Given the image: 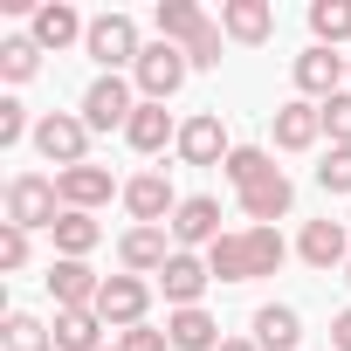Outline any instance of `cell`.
Masks as SVG:
<instances>
[{"mask_svg": "<svg viewBox=\"0 0 351 351\" xmlns=\"http://www.w3.org/2000/svg\"><path fill=\"white\" fill-rule=\"evenodd\" d=\"M145 310H152V282H145V276H104V289H97L104 330H138Z\"/></svg>", "mask_w": 351, "mask_h": 351, "instance_id": "obj_6", "label": "cell"}, {"mask_svg": "<svg viewBox=\"0 0 351 351\" xmlns=\"http://www.w3.org/2000/svg\"><path fill=\"white\" fill-rule=\"evenodd\" d=\"M221 351H262V344H255V337H228Z\"/></svg>", "mask_w": 351, "mask_h": 351, "instance_id": "obj_38", "label": "cell"}, {"mask_svg": "<svg viewBox=\"0 0 351 351\" xmlns=\"http://www.w3.org/2000/svg\"><path fill=\"white\" fill-rule=\"evenodd\" d=\"M186 76H193L186 49H172V42H145V56H138V69H131V90H138L145 104H165Z\"/></svg>", "mask_w": 351, "mask_h": 351, "instance_id": "obj_3", "label": "cell"}, {"mask_svg": "<svg viewBox=\"0 0 351 351\" xmlns=\"http://www.w3.org/2000/svg\"><path fill=\"white\" fill-rule=\"evenodd\" d=\"M289 207H296V186H289V172H282V165L269 172L262 186H248V193H241V214H248V228H276Z\"/></svg>", "mask_w": 351, "mask_h": 351, "instance_id": "obj_18", "label": "cell"}, {"mask_svg": "<svg viewBox=\"0 0 351 351\" xmlns=\"http://www.w3.org/2000/svg\"><path fill=\"white\" fill-rule=\"evenodd\" d=\"M35 152H42L56 172L90 165V124H83V117H69V110H49V117H35Z\"/></svg>", "mask_w": 351, "mask_h": 351, "instance_id": "obj_5", "label": "cell"}, {"mask_svg": "<svg viewBox=\"0 0 351 351\" xmlns=\"http://www.w3.org/2000/svg\"><path fill=\"white\" fill-rule=\"evenodd\" d=\"M83 49H90V62H104V76L138 69V56H145V42H138V21H131V14H97V21H90V35H83Z\"/></svg>", "mask_w": 351, "mask_h": 351, "instance_id": "obj_2", "label": "cell"}, {"mask_svg": "<svg viewBox=\"0 0 351 351\" xmlns=\"http://www.w3.org/2000/svg\"><path fill=\"white\" fill-rule=\"evenodd\" d=\"M282 255L289 248H282L276 228H234L207 248V269H214V282H255V276H276Z\"/></svg>", "mask_w": 351, "mask_h": 351, "instance_id": "obj_1", "label": "cell"}, {"mask_svg": "<svg viewBox=\"0 0 351 351\" xmlns=\"http://www.w3.org/2000/svg\"><path fill=\"white\" fill-rule=\"evenodd\" d=\"M207 282H214V269H207V255H172L165 269H158V289H165V303L172 310H200V296H207Z\"/></svg>", "mask_w": 351, "mask_h": 351, "instance_id": "obj_12", "label": "cell"}, {"mask_svg": "<svg viewBox=\"0 0 351 351\" xmlns=\"http://www.w3.org/2000/svg\"><path fill=\"white\" fill-rule=\"evenodd\" d=\"M49 234H56V255H62V262H83V255H90V248L104 241V228H97L90 214H62V221H56Z\"/></svg>", "mask_w": 351, "mask_h": 351, "instance_id": "obj_27", "label": "cell"}, {"mask_svg": "<svg viewBox=\"0 0 351 351\" xmlns=\"http://www.w3.org/2000/svg\"><path fill=\"white\" fill-rule=\"evenodd\" d=\"M117 351H172V337L152 330V324H138V330H117Z\"/></svg>", "mask_w": 351, "mask_h": 351, "instance_id": "obj_36", "label": "cell"}, {"mask_svg": "<svg viewBox=\"0 0 351 351\" xmlns=\"http://www.w3.org/2000/svg\"><path fill=\"white\" fill-rule=\"evenodd\" d=\"M138 104H145V97H138L124 76H97V83L83 90V124H90V131H124Z\"/></svg>", "mask_w": 351, "mask_h": 351, "instance_id": "obj_8", "label": "cell"}, {"mask_svg": "<svg viewBox=\"0 0 351 351\" xmlns=\"http://www.w3.org/2000/svg\"><path fill=\"white\" fill-rule=\"evenodd\" d=\"M221 35L241 42V49H255V42L276 35V8H269V0H228V8H221Z\"/></svg>", "mask_w": 351, "mask_h": 351, "instance_id": "obj_20", "label": "cell"}, {"mask_svg": "<svg viewBox=\"0 0 351 351\" xmlns=\"http://www.w3.org/2000/svg\"><path fill=\"white\" fill-rule=\"evenodd\" d=\"M104 351H117V344H104Z\"/></svg>", "mask_w": 351, "mask_h": 351, "instance_id": "obj_39", "label": "cell"}, {"mask_svg": "<svg viewBox=\"0 0 351 351\" xmlns=\"http://www.w3.org/2000/svg\"><path fill=\"white\" fill-rule=\"evenodd\" d=\"M56 193H62V214H97L110 193H124L104 165H69V172H56Z\"/></svg>", "mask_w": 351, "mask_h": 351, "instance_id": "obj_11", "label": "cell"}, {"mask_svg": "<svg viewBox=\"0 0 351 351\" xmlns=\"http://www.w3.org/2000/svg\"><path fill=\"white\" fill-rule=\"evenodd\" d=\"M289 76H296V90H303L310 104H330V97L351 83V56H337V49H317V42H310V49L296 56V69H289Z\"/></svg>", "mask_w": 351, "mask_h": 351, "instance_id": "obj_7", "label": "cell"}, {"mask_svg": "<svg viewBox=\"0 0 351 351\" xmlns=\"http://www.w3.org/2000/svg\"><path fill=\"white\" fill-rule=\"evenodd\" d=\"M97 289H104V276H90V262H62L56 255V269H49L56 310H97Z\"/></svg>", "mask_w": 351, "mask_h": 351, "instance_id": "obj_19", "label": "cell"}, {"mask_svg": "<svg viewBox=\"0 0 351 351\" xmlns=\"http://www.w3.org/2000/svg\"><path fill=\"white\" fill-rule=\"evenodd\" d=\"M21 138H35V124H28V110H21L14 97H0V152H8V145H21Z\"/></svg>", "mask_w": 351, "mask_h": 351, "instance_id": "obj_34", "label": "cell"}, {"mask_svg": "<svg viewBox=\"0 0 351 351\" xmlns=\"http://www.w3.org/2000/svg\"><path fill=\"white\" fill-rule=\"evenodd\" d=\"M221 172H228V180H234V186H241V193H248V186H262V180H269V172H276V158H269V152H262V145H234V152H228V165H221Z\"/></svg>", "mask_w": 351, "mask_h": 351, "instance_id": "obj_28", "label": "cell"}, {"mask_svg": "<svg viewBox=\"0 0 351 351\" xmlns=\"http://www.w3.org/2000/svg\"><path fill=\"white\" fill-rule=\"evenodd\" d=\"M317 186H324V193H351V145H330V152H324Z\"/></svg>", "mask_w": 351, "mask_h": 351, "instance_id": "obj_31", "label": "cell"}, {"mask_svg": "<svg viewBox=\"0 0 351 351\" xmlns=\"http://www.w3.org/2000/svg\"><path fill=\"white\" fill-rule=\"evenodd\" d=\"M172 255V234L165 228H124V241H117V262H124V276H158Z\"/></svg>", "mask_w": 351, "mask_h": 351, "instance_id": "obj_15", "label": "cell"}, {"mask_svg": "<svg viewBox=\"0 0 351 351\" xmlns=\"http://www.w3.org/2000/svg\"><path fill=\"white\" fill-rule=\"evenodd\" d=\"M207 28V14L193 8V0H158V42H172V49H186L193 35Z\"/></svg>", "mask_w": 351, "mask_h": 351, "instance_id": "obj_26", "label": "cell"}, {"mask_svg": "<svg viewBox=\"0 0 351 351\" xmlns=\"http://www.w3.org/2000/svg\"><path fill=\"white\" fill-rule=\"evenodd\" d=\"M124 138H131V152H165V145H180V124H172V110L165 104H138L131 110V124H124Z\"/></svg>", "mask_w": 351, "mask_h": 351, "instance_id": "obj_21", "label": "cell"}, {"mask_svg": "<svg viewBox=\"0 0 351 351\" xmlns=\"http://www.w3.org/2000/svg\"><path fill=\"white\" fill-rule=\"evenodd\" d=\"M0 269H28V228H14V221H0Z\"/></svg>", "mask_w": 351, "mask_h": 351, "instance_id": "obj_35", "label": "cell"}, {"mask_svg": "<svg viewBox=\"0 0 351 351\" xmlns=\"http://www.w3.org/2000/svg\"><path fill=\"white\" fill-rule=\"evenodd\" d=\"M228 124H221V110H200V117H186L180 124V158L186 165H228Z\"/></svg>", "mask_w": 351, "mask_h": 351, "instance_id": "obj_13", "label": "cell"}, {"mask_svg": "<svg viewBox=\"0 0 351 351\" xmlns=\"http://www.w3.org/2000/svg\"><path fill=\"white\" fill-rule=\"evenodd\" d=\"M310 35H317V49H344L351 42V0H310Z\"/></svg>", "mask_w": 351, "mask_h": 351, "instance_id": "obj_25", "label": "cell"}, {"mask_svg": "<svg viewBox=\"0 0 351 351\" xmlns=\"http://www.w3.org/2000/svg\"><path fill=\"white\" fill-rule=\"evenodd\" d=\"M344 276H351V262H344Z\"/></svg>", "mask_w": 351, "mask_h": 351, "instance_id": "obj_40", "label": "cell"}, {"mask_svg": "<svg viewBox=\"0 0 351 351\" xmlns=\"http://www.w3.org/2000/svg\"><path fill=\"white\" fill-rule=\"evenodd\" d=\"M276 145L282 152H310L317 138H324V104H310V97H289V104H276Z\"/></svg>", "mask_w": 351, "mask_h": 351, "instance_id": "obj_16", "label": "cell"}, {"mask_svg": "<svg viewBox=\"0 0 351 351\" xmlns=\"http://www.w3.org/2000/svg\"><path fill=\"white\" fill-rule=\"evenodd\" d=\"M330 351H351V310L330 317Z\"/></svg>", "mask_w": 351, "mask_h": 351, "instance_id": "obj_37", "label": "cell"}, {"mask_svg": "<svg viewBox=\"0 0 351 351\" xmlns=\"http://www.w3.org/2000/svg\"><path fill=\"white\" fill-rule=\"evenodd\" d=\"M0 337H8V351H56V330H49L42 317H28V310H14Z\"/></svg>", "mask_w": 351, "mask_h": 351, "instance_id": "obj_30", "label": "cell"}, {"mask_svg": "<svg viewBox=\"0 0 351 351\" xmlns=\"http://www.w3.org/2000/svg\"><path fill=\"white\" fill-rule=\"evenodd\" d=\"M124 207L138 228H165L172 214H180V193H172L165 172H138V180H124Z\"/></svg>", "mask_w": 351, "mask_h": 351, "instance_id": "obj_9", "label": "cell"}, {"mask_svg": "<svg viewBox=\"0 0 351 351\" xmlns=\"http://www.w3.org/2000/svg\"><path fill=\"white\" fill-rule=\"evenodd\" d=\"M8 221L14 228H56L62 221V193H56V180H42V172H14L8 180Z\"/></svg>", "mask_w": 351, "mask_h": 351, "instance_id": "obj_4", "label": "cell"}, {"mask_svg": "<svg viewBox=\"0 0 351 351\" xmlns=\"http://www.w3.org/2000/svg\"><path fill=\"white\" fill-rule=\"evenodd\" d=\"M324 138H330V145H351V90H337V97L324 104Z\"/></svg>", "mask_w": 351, "mask_h": 351, "instance_id": "obj_33", "label": "cell"}, {"mask_svg": "<svg viewBox=\"0 0 351 351\" xmlns=\"http://www.w3.org/2000/svg\"><path fill=\"white\" fill-rule=\"evenodd\" d=\"M221 42H228V35H221V21H207V28L186 42V62H193V69H221Z\"/></svg>", "mask_w": 351, "mask_h": 351, "instance_id": "obj_32", "label": "cell"}, {"mask_svg": "<svg viewBox=\"0 0 351 351\" xmlns=\"http://www.w3.org/2000/svg\"><path fill=\"white\" fill-rule=\"evenodd\" d=\"M165 337H172V351H221V344H228L207 310H172V317H165Z\"/></svg>", "mask_w": 351, "mask_h": 351, "instance_id": "obj_22", "label": "cell"}, {"mask_svg": "<svg viewBox=\"0 0 351 351\" xmlns=\"http://www.w3.org/2000/svg\"><path fill=\"white\" fill-rule=\"evenodd\" d=\"M42 69V49H35V35H8V42H0V76H8V83H28Z\"/></svg>", "mask_w": 351, "mask_h": 351, "instance_id": "obj_29", "label": "cell"}, {"mask_svg": "<svg viewBox=\"0 0 351 351\" xmlns=\"http://www.w3.org/2000/svg\"><path fill=\"white\" fill-rule=\"evenodd\" d=\"M296 255H303L310 269H344V262H351V221H310V228L296 234Z\"/></svg>", "mask_w": 351, "mask_h": 351, "instance_id": "obj_17", "label": "cell"}, {"mask_svg": "<svg viewBox=\"0 0 351 351\" xmlns=\"http://www.w3.org/2000/svg\"><path fill=\"white\" fill-rule=\"evenodd\" d=\"M296 337H303V317L289 303H262L255 310V344L262 351H296Z\"/></svg>", "mask_w": 351, "mask_h": 351, "instance_id": "obj_23", "label": "cell"}, {"mask_svg": "<svg viewBox=\"0 0 351 351\" xmlns=\"http://www.w3.org/2000/svg\"><path fill=\"white\" fill-rule=\"evenodd\" d=\"M56 351H104V317L97 310H56Z\"/></svg>", "mask_w": 351, "mask_h": 351, "instance_id": "obj_24", "label": "cell"}, {"mask_svg": "<svg viewBox=\"0 0 351 351\" xmlns=\"http://www.w3.org/2000/svg\"><path fill=\"white\" fill-rule=\"evenodd\" d=\"M165 234H172V248H214L221 241V200H207V193H193V200H180V214L165 221Z\"/></svg>", "mask_w": 351, "mask_h": 351, "instance_id": "obj_10", "label": "cell"}, {"mask_svg": "<svg viewBox=\"0 0 351 351\" xmlns=\"http://www.w3.org/2000/svg\"><path fill=\"white\" fill-rule=\"evenodd\" d=\"M28 35H35V49H42V56H49V49L62 56L69 42H83V35H90V21L69 8V0H42V8H35V21H28Z\"/></svg>", "mask_w": 351, "mask_h": 351, "instance_id": "obj_14", "label": "cell"}]
</instances>
